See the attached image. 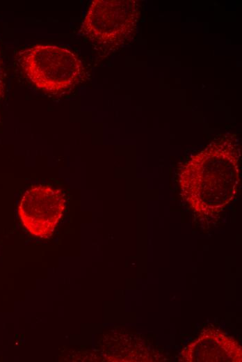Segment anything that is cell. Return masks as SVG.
Returning <instances> with one entry per match:
<instances>
[{"instance_id": "1", "label": "cell", "mask_w": 242, "mask_h": 362, "mask_svg": "<svg viewBox=\"0 0 242 362\" xmlns=\"http://www.w3.org/2000/svg\"><path fill=\"white\" fill-rule=\"evenodd\" d=\"M26 77L38 88L51 93L65 91L77 84L83 73L80 59L60 46L38 45L19 54Z\"/></svg>"}, {"instance_id": "3", "label": "cell", "mask_w": 242, "mask_h": 362, "mask_svg": "<svg viewBox=\"0 0 242 362\" xmlns=\"http://www.w3.org/2000/svg\"><path fill=\"white\" fill-rule=\"evenodd\" d=\"M65 208V198L60 189L40 184L24 192L18 214L29 233L48 238L54 233Z\"/></svg>"}, {"instance_id": "2", "label": "cell", "mask_w": 242, "mask_h": 362, "mask_svg": "<svg viewBox=\"0 0 242 362\" xmlns=\"http://www.w3.org/2000/svg\"><path fill=\"white\" fill-rule=\"evenodd\" d=\"M138 10L134 1H93L83 19L80 33L104 46H118L135 31Z\"/></svg>"}, {"instance_id": "4", "label": "cell", "mask_w": 242, "mask_h": 362, "mask_svg": "<svg viewBox=\"0 0 242 362\" xmlns=\"http://www.w3.org/2000/svg\"><path fill=\"white\" fill-rule=\"evenodd\" d=\"M4 91L3 72L2 68L1 56L0 54V99L2 97Z\"/></svg>"}]
</instances>
